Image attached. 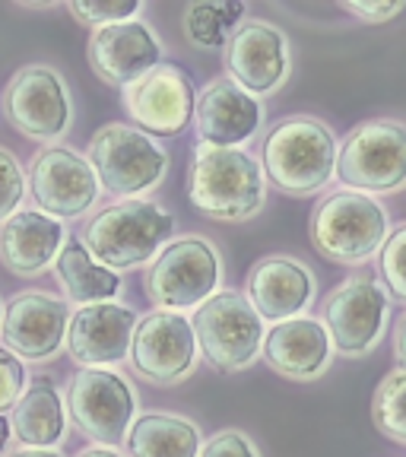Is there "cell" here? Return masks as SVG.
<instances>
[{"instance_id": "obj_1", "label": "cell", "mask_w": 406, "mask_h": 457, "mask_svg": "<svg viewBox=\"0 0 406 457\" xmlns=\"http://www.w3.org/2000/svg\"><path fill=\"white\" fill-rule=\"evenodd\" d=\"M187 197L210 220H248L264 204V171L244 150L200 146L187 175Z\"/></svg>"}, {"instance_id": "obj_2", "label": "cell", "mask_w": 406, "mask_h": 457, "mask_svg": "<svg viewBox=\"0 0 406 457\" xmlns=\"http://www.w3.org/2000/svg\"><path fill=\"white\" fill-rule=\"evenodd\" d=\"M336 159L340 150L330 128L308 114L279 121L264 140L267 179L286 194L321 191L334 179Z\"/></svg>"}, {"instance_id": "obj_3", "label": "cell", "mask_w": 406, "mask_h": 457, "mask_svg": "<svg viewBox=\"0 0 406 457\" xmlns=\"http://www.w3.org/2000/svg\"><path fill=\"white\" fill-rule=\"evenodd\" d=\"M387 213L378 200L359 191H334L314 207L311 242L336 264H365L387 242Z\"/></svg>"}, {"instance_id": "obj_4", "label": "cell", "mask_w": 406, "mask_h": 457, "mask_svg": "<svg viewBox=\"0 0 406 457\" xmlns=\"http://www.w3.org/2000/svg\"><path fill=\"white\" fill-rule=\"evenodd\" d=\"M171 228H175V220L156 204L128 200V204H114V207L102 210L86 226L83 245L108 270L112 267H137L162 248Z\"/></svg>"}, {"instance_id": "obj_5", "label": "cell", "mask_w": 406, "mask_h": 457, "mask_svg": "<svg viewBox=\"0 0 406 457\" xmlns=\"http://www.w3.org/2000/svg\"><path fill=\"white\" fill-rule=\"evenodd\" d=\"M336 179L359 194H391L406 187V124L378 118L346 137Z\"/></svg>"}, {"instance_id": "obj_6", "label": "cell", "mask_w": 406, "mask_h": 457, "mask_svg": "<svg viewBox=\"0 0 406 457\" xmlns=\"http://www.w3.org/2000/svg\"><path fill=\"white\" fill-rule=\"evenodd\" d=\"M194 334L210 365L222 371L244 369L264 346V318L244 295L216 293L194 312Z\"/></svg>"}, {"instance_id": "obj_7", "label": "cell", "mask_w": 406, "mask_h": 457, "mask_svg": "<svg viewBox=\"0 0 406 457\" xmlns=\"http://www.w3.org/2000/svg\"><path fill=\"white\" fill-rule=\"evenodd\" d=\"M89 165L112 194L134 197L162 181L169 159L150 134L114 121L95 130L89 143Z\"/></svg>"}, {"instance_id": "obj_8", "label": "cell", "mask_w": 406, "mask_h": 457, "mask_svg": "<svg viewBox=\"0 0 406 457\" xmlns=\"http://www.w3.org/2000/svg\"><path fill=\"white\" fill-rule=\"evenodd\" d=\"M216 283H220V254L213 245L203 238H181L156 254L146 273V295L162 305V312H181L213 299Z\"/></svg>"}, {"instance_id": "obj_9", "label": "cell", "mask_w": 406, "mask_h": 457, "mask_svg": "<svg viewBox=\"0 0 406 457\" xmlns=\"http://www.w3.org/2000/svg\"><path fill=\"white\" fill-rule=\"evenodd\" d=\"M324 328L340 356H369L387 328V293L369 277L346 279L324 302Z\"/></svg>"}, {"instance_id": "obj_10", "label": "cell", "mask_w": 406, "mask_h": 457, "mask_svg": "<svg viewBox=\"0 0 406 457\" xmlns=\"http://www.w3.org/2000/svg\"><path fill=\"white\" fill-rule=\"evenodd\" d=\"M124 108L143 134H181L197 112L191 77L178 64H159L143 79L124 89Z\"/></svg>"}, {"instance_id": "obj_11", "label": "cell", "mask_w": 406, "mask_h": 457, "mask_svg": "<svg viewBox=\"0 0 406 457\" xmlns=\"http://www.w3.org/2000/svg\"><path fill=\"white\" fill-rule=\"evenodd\" d=\"M197 334L181 312H153L134 330L130 362L137 375L156 385H171L185 378L194 365Z\"/></svg>"}, {"instance_id": "obj_12", "label": "cell", "mask_w": 406, "mask_h": 457, "mask_svg": "<svg viewBox=\"0 0 406 457\" xmlns=\"http://www.w3.org/2000/svg\"><path fill=\"white\" fill-rule=\"evenodd\" d=\"M4 112L16 130L36 140L61 137L70 124V99L51 67H22L7 86Z\"/></svg>"}, {"instance_id": "obj_13", "label": "cell", "mask_w": 406, "mask_h": 457, "mask_svg": "<svg viewBox=\"0 0 406 457\" xmlns=\"http://www.w3.org/2000/svg\"><path fill=\"white\" fill-rule=\"evenodd\" d=\"M70 416L86 436L102 445H118L128 436V422L134 420V394L128 381L114 371L86 369L70 385Z\"/></svg>"}, {"instance_id": "obj_14", "label": "cell", "mask_w": 406, "mask_h": 457, "mask_svg": "<svg viewBox=\"0 0 406 457\" xmlns=\"http://www.w3.org/2000/svg\"><path fill=\"white\" fill-rule=\"evenodd\" d=\"M99 175L79 153L51 146L32 165V197L48 216H79L95 204Z\"/></svg>"}, {"instance_id": "obj_15", "label": "cell", "mask_w": 406, "mask_h": 457, "mask_svg": "<svg viewBox=\"0 0 406 457\" xmlns=\"http://www.w3.org/2000/svg\"><path fill=\"white\" fill-rule=\"evenodd\" d=\"M226 67L242 89L251 96H267L283 86L289 73V45L277 26L251 20L238 26L228 38Z\"/></svg>"}, {"instance_id": "obj_16", "label": "cell", "mask_w": 406, "mask_h": 457, "mask_svg": "<svg viewBox=\"0 0 406 457\" xmlns=\"http://www.w3.org/2000/svg\"><path fill=\"white\" fill-rule=\"evenodd\" d=\"M159 38L140 20L114 22V26H102L89 38V64L105 83L114 86H134L150 71L159 67Z\"/></svg>"}, {"instance_id": "obj_17", "label": "cell", "mask_w": 406, "mask_h": 457, "mask_svg": "<svg viewBox=\"0 0 406 457\" xmlns=\"http://www.w3.org/2000/svg\"><path fill=\"white\" fill-rule=\"evenodd\" d=\"M194 118H197V137L203 146L238 150V143L251 140L261 124V102L236 79H216L197 99Z\"/></svg>"}, {"instance_id": "obj_18", "label": "cell", "mask_w": 406, "mask_h": 457, "mask_svg": "<svg viewBox=\"0 0 406 457\" xmlns=\"http://www.w3.org/2000/svg\"><path fill=\"white\" fill-rule=\"evenodd\" d=\"M137 318L130 308L114 302H95L79 308L67 328V346L79 365H108L128 356L134 346Z\"/></svg>"}, {"instance_id": "obj_19", "label": "cell", "mask_w": 406, "mask_h": 457, "mask_svg": "<svg viewBox=\"0 0 406 457\" xmlns=\"http://www.w3.org/2000/svg\"><path fill=\"white\" fill-rule=\"evenodd\" d=\"M70 328L64 302L45 293H22L7 305L4 314V340L13 353L26 359H48L64 343Z\"/></svg>"}, {"instance_id": "obj_20", "label": "cell", "mask_w": 406, "mask_h": 457, "mask_svg": "<svg viewBox=\"0 0 406 457\" xmlns=\"http://www.w3.org/2000/svg\"><path fill=\"white\" fill-rule=\"evenodd\" d=\"M314 295V277L293 257H267L248 273V302L264 321H293Z\"/></svg>"}, {"instance_id": "obj_21", "label": "cell", "mask_w": 406, "mask_h": 457, "mask_svg": "<svg viewBox=\"0 0 406 457\" xmlns=\"http://www.w3.org/2000/svg\"><path fill=\"white\" fill-rule=\"evenodd\" d=\"M330 334L321 321L314 318H293L283 321L267 334L264 359L273 371L293 381H314L324 375L330 362Z\"/></svg>"}, {"instance_id": "obj_22", "label": "cell", "mask_w": 406, "mask_h": 457, "mask_svg": "<svg viewBox=\"0 0 406 457\" xmlns=\"http://www.w3.org/2000/svg\"><path fill=\"white\" fill-rule=\"evenodd\" d=\"M61 245H64V226L48 213L22 210L0 226V261L20 277H32L51 267V261L61 257Z\"/></svg>"}, {"instance_id": "obj_23", "label": "cell", "mask_w": 406, "mask_h": 457, "mask_svg": "<svg viewBox=\"0 0 406 457\" xmlns=\"http://www.w3.org/2000/svg\"><path fill=\"white\" fill-rule=\"evenodd\" d=\"M10 428L26 448L48 451L54 442H61V436H64V403H61V394L54 391L51 381H36L22 394L20 403L13 407V416H10Z\"/></svg>"}, {"instance_id": "obj_24", "label": "cell", "mask_w": 406, "mask_h": 457, "mask_svg": "<svg viewBox=\"0 0 406 457\" xmlns=\"http://www.w3.org/2000/svg\"><path fill=\"white\" fill-rule=\"evenodd\" d=\"M130 457H200V432L187 420L146 413L128 436Z\"/></svg>"}, {"instance_id": "obj_25", "label": "cell", "mask_w": 406, "mask_h": 457, "mask_svg": "<svg viewBox=\"0 0 406 457\" xmlns=\"http://www.w3.org/2000/svg\"><path fill=\"white\" fill-rule=\"evenodd\" d=\"M57 277L64 283L67 295L73 302H83V305L108 302L121 289L118 273L108 270L105 264H99L83 242H70L61 251V257H57Z\"/></svg>"}, {"instance_id": "obj_26", "label": "cell", "mask_w": 406, "mask_h": 457, "mask_svg": "<svg viewBox=\"0 0 406 457\" xmlns=\"http://www.w3.org/2000/svg\"><path fill=\"white\" fill-rule=\"evenodd\" d=\"M244 13L238 0H222V4H191L185 13V32L197 48H222L228 45V29Z\"/></svg>"}, {"instance_id": "obj_27", "label": "cell", "mask_w": 406, "mask_h": 457, "mask_svg": "<svg viewBox=\"0 0 406 457\" xmlns=\"http://www.w3.org/2000/svg\"><path fill=\"white\" fill-rule=\"evenodd\" d=\"M371 420L381 436L406 445V371L394 369L391 375H385L371 397Z\"/></svg>"}, {"instance_id": "obj_28", "label": "cell", "mask_w": 406, "mask_h": 457, "mask_svg": "<svg viewBox=\"0 0 406 457\" xmlns=\"http://www.w3.org/2000/svg\"><path fill=\"white\" fill-rule=\"evenodd\" d=\"M378 270L387 286V293L406 305V222H400L391 236H387L385 248L378 254Z\"/></svg>"}, {"instance_id": "obj_29", "label": "cell", "mask_w": 406, "mask_h": 457, "mask_svg": "<svg viewBox=\"0 0 406 457\" xmlns=\"http://www.w3.org/2000/svg\"><path fill=\"white\" fill-rule=\"evenodd\" d=\"M140 10L137 0H124V4H95V0H73L70 13L86 26H114V22L134 20V13Z\"/></svg>"}, {"instance_id": "obj_30", "label": "cell", "mask_w": 406, "mask_h": 457, "mask_svg": "<svg viewBox=\"0 0 406 457\" xmlns=\"http://www.w3.org/2000/svg\"><path fill=\"white\" fill-rule=\"evenodd\" d=\"M22 171L16 159L0 146V220H10L16 204L22 200Z\"/></svg>"}, {"instance_id": "obj_31", "label": "cell", "mask_w": 406, "mask_h": 457, "mask_svg": "<svg viewBox=\"0 0 406 457\" xmlns=\"http://www.w3.org/2000/svg\"><path fill=\"white\" fill-rule=\"evenodd\" d=\"M22 385H26V369L16 356L7 350H0V416L4 410H13L22 397Z\"/></svg>"}, {"instance_id": "obj_32", "label": "cell", "mask_w": 406, "mask_h": 457, "mask_svg": "<svg viewBox=\"0 0 406 457\" xmlns=\"http://www.w3.org/2000/svg\"><path fill=\"white\" fill-rule=\"evenodd\" d=\"M200 457H261L257 454V448L251 445L248 436H242V432H220V436H213L207 445H203V454Z\"/></svg>"}, {"instance_id": "obj_33", "label": "cell", "mask_w": 406, "mask_h": 457, "mask_svg": "<svg viewBox=\"0 0 406 457\" xmlns=\"http://www.w3.org/2000/svg\"><path fill=\"white\" fill-rule=\"evenodd\" d=\"M346 13L359 16L362 22H375V26H385V22L397 20L400 13L406 10L403 0H394V4H352V0H343L340 4Z\"/></svg>"}, {"instance_id": "obj_34", "label": "cell", "mask_w": 406, "mask_h": 457, "mask_svg": "<svg viewBox=\"0 0 406 457\" xmlns=\"http://www.w3.org/2000/svg\"><path fill=\"white\" fill-rule=\"evenodd\" d=\"M394 362H397L400 371H406V314L394 328Z\"/></svg>"}, {"instance_id": "obj_35", "label": "cell", "mask_w": 406, "mask_h": 457, "mask_svg": "<svg viewBox=\"0 0 406 457\" xmlns=\"http://www.w3.org/2000/svg\"><path fill=\"white\" fill-rule=\"evenodd\" d=\"M10 457H61V454H54V451H45V448H22V451H16V454H10Z\"/></svg>"}, {"instance_id": "obj_36", "label": "cell", "mask_w": 406, "mask_h": 457, "mask_svg": "<svg viewBox=\"0 0 406 457\" xmlns=\"http://www.w3.org/2000/svg\"><path fill=\"white\" fill-rule=\"evenodd\" d=\"M79 457H121L118 451H112V448H89V451H83Z\"/></svg>"}, {"instance_id": "obj_37", "label": "cell", "mask_w": 406, "mask_h": 457, "mask_svg": "<svg viewBox=\"0 0 406 457\" xmlns=\"http://www.w3.org/2000/svg\"><path fill=\"white\" fill-rule=\"evenodd\" d=\"M10 432H13V428H10V422L4 420V416H0V448H4V445H7Z\"/></svg>"}]
</instances>
